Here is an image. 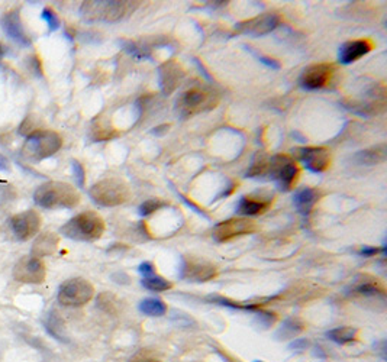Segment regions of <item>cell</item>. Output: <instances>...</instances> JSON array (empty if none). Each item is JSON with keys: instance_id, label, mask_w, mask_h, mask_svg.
<instances>
[{"instance_id": "74e56055", "label": "cell", "mask_w": 387, "mask_h": 362, "mask_svg": "<svg viewBox=\"0 0 387 362\" xmlns=\"http://www.w3.org/2000/svg\"><path fill=\"white\" fill-rule=\"evenodd\" d=\"M0 170H2V171H6V173H9V171H10V164H9V160H8L5 155H2V154H0Z\"/></svg>"}, {"instance_id": "9c48e42d", "label": "cell", "mask_w": 387, "mask_h": 362, "mask_svg": "<svg viewBox=\"0 0 387 362\" xmlns=\"http://www.w3.org/2000/svg\"><path fill=\"white\" fill-rule=\"evenodd\" d=\"M47 277V267L34 255L23 256L15 265L13 278L25 284H42Z\"/></svg>"}, {"instance_id": "7402d4cb", "label": "cell", "mask_w": 387, "mask_h": 362, "mask_svg": "<svg viewBox=\"0 0 387 362\" xmlns=\"http://www.w3.org/2000/svg\"><path fill=\"white\" fill-rule=\"evenodd\" d=\"M59 245V238L57 234L46 232L39 235L32 245V255L37 258H42V256L53 255Z\"/></svg>"}, {"instance_id": "5bb4252c", "label": "cell", "mask_w": 387, "mask_h": 362, "mask_svg": "<svg viewBox=\"0 0 387 362\" xmlns=\"http://www.w3.org/2000/svg\"><path fill=\"white\" fill-rule=\"evenodd\" d=\"M296 157L299 158L305 167L312 173H322L330 167L331 154L330 151L323 146H303L297 148Z\"/></svg>"}, {"instance_id": "ac0fdd59", "label": "cell", "mask_w": 387, "mask_h": 362, "mask_svg": "<svg viewBox=\"0 0 387 362\" xmlns=\"http://www.w3.org/2000/svg\"><path fill=\"white\" fill-rule=\"evenodd\" d=\"M373 48V44L368 39H357V41H348L339 48L338 59L341 64H352L357 59H360L366 54H368Z\"/></svg>"}, {"instance_id": "52a82bcc", "label": "cell", "mask_w": 387, "mask_h": 362, "mask_svg": "<svg viewBox=\"0 0 387 362\" xmlns=\"http://www.w3.org/2000/svg\"><path fill=\"white\" fill-rule=\"evenodd\" d=\"M95 296V287L84 278H71L64 281L58 289V303L70 307L87 305Z\"/></svg>"}, {"instance_id": "d6986e66", "label": "cell", "mask_w": 387, "mask_h": 362, "mask_svg": "<svg viewBox=\"0 0 387 362\" xmlns=\"http://www.w3.org/2000/svg\"><path fill=\"white\" fill-rule=\"evenodd\" d=\"M2 26L5 29V32L12 39H15L17 42L22 44V45H29V44H31V41H29V38H28V35L25 32V29H23L22 21H21V15H19L18 9L9 10L8 13L3 15Z\"/></svg>"}, {"instance_id": "44dd1931", "label": "cell", "mask_w": 387, "mask_h": 362, "mask_svg": "<svg viewBox=\"0 0 387 362\" xmlns=\"http://www.w3.org/2000/svg\"><path fill=\"white\" fill-rule=\"evenodd\" d=\"M319 200V193L315 189L303 187L294 193V206L297 212L303 216H308L312 209L315 207L317 202Z\"/></svg>"}, {"instance_id": "cb8c5ba5", "label": "cell", "mask_w": 387, "mask_h": 362, "mask_svg": "<svg viewBox=\"0 0 387 362\" xmlns=\"http://www.w3.org/2000/svg\"><path fill=\"white\" fill-rule=\"evenodd\" d=\"M303 330H305V323L299 318H289L283 322V325L277 330L276 338L280 341H289L296 338L297 335H301Z\"/></svg>"}, {"instance_id": "4316f807", "label": "cell", "mask_w": 387, "mask_h": 362, "mask_svg": "<svg viewBox=\"0 0 387 362\" xmlns=\"http://www.w3.org/2000/svg\"><path fill=\"white\" fill-rule=\"evenodd\" d=\"M142 285H144L147 290L154 292V293H162V292H167V290L173 289V283L171 281L162 278V277H160L157 274H153L150 277L142 278Z\"/></svg>"}, {"instance_id": "8992f818", "label": "cell", "mask_w": 387, "mask_h": 362, "mask_svg": "<svg viewBox=\"0 0 387 362\" xmlns=\"http://www.w3.org/2000/svg\"><path fill=\"white\" fill-rule=\"evenodd\" d=\"M218 96L214 90L207 87L195 86L178 97L177 100V111L182 115V117L195 116L200 112L211 111L216 106Z\"/></svg>"}, {"instance_id": "2e32d148", "label": "cell", "mask_w": 387, "mask_h": 362, "mask_svg": "<svg viewBox=\"0 0 387 362\" xmlns=\"http://www.w3.org/2000/svg\"><path fill=\"white\" fill-rule=\"evenodd\" d=\"M183 77H185V71L176 61H167L164 64H161L158 68L160 87L166 96L174 92V90L178 87V84L182 83Z\"/></svg>"}, {"instance_id": "d4e9b609", "label": "cell", "mask_w": 387, "mask_h": 362, "mask_svg": "<svg viewBox=\"0 0 387 362\" xmlns=\"http://www.w3.org/2000/svg\"><path fill=\"white\" fill-rule=\"evenodd\" d=\"M357 335H359V329L350 327V326H341V327H335L330 332H326V336L338 345H346V343L354 342L357 339Z\"/></svg>"}, {"instance_id": "5b68a950", "label": "cell", "mask_w": 387, "mask_h": 362, "mask_svg": "<svg viewBox=\"0 0 387 362\" xmlns=\"http://www.w3.org/2000/svg\"><path fill=\"white\" fill-rule=\"evenodd\" d=\"M62 145L63 140L57 132L34 131L22 148V155L31 161H41L58 153Z\"/></svg>"}, {"instance_id": "ba28073f", "label": "cell", "mask_w": 387, "mask_h": 362, "mask_svg": "<svg viewBox=\"0 0 387 362\" xmlns=\"http://www.w3.org/2000/svg\"><path fill=\"white\" fill-rule=\"evenodd\" d=\"M267 177H270L281 191H289L299 177V167L292 157L277 154L270 157Z\"/></svg>"}, {"instance_id": "3957f363", "label": "cell", "mask_w": 387, "mask_h": 362, "mask_svg": "<svg viewBox=\"0 0 387 362\" xmlns=\"http://www.w3.org/2000/svg\"><path fill=\"white\" fill-rule=\"evenodd\" d=\"M59 232L68 239L92 242V240L100 239L105 232V220L95 212H83L63 225Z\"/></svg>"}, {"instance_id": "6da1fadb", "label": "cell", "mask_w": 387, "mask_h": 362, "mask_svg": "<svg viewBox=\"0 0 387 362\" xmlns=\"http://www.w3.org/2000/svg\"><path fill=\"white\" fill-rule=\"evenodd\" d=\"M34 200L44 209H73L80 203V193L63 181H47L35 190Z\"/></svg>"}, {"instance_id": "ab89813d", "label": "cell", "mask_w": 387, "mask_h": 362, "mask_svg": "<svg viewBox=\"0 0 387 362\" xmlns=\"http://www.w3.org/2000/svg\"><path fill=\"white\" fill-rule=\"evenodd\" d=\"M256 362H263V361H256Z\"/></svg>"}, {"instance_id": "8d00e7d4", "label": "cell", "mask_w": 387, "mask_h": 362, "mask_svg": "<svg viewBox=\"0 0 387 362\" xmlns=\"http://www.w3.org/2000/svg\"><path fill=\"white\" fill-rule=\"evenodd\" d=\"M261 61L265 64V66H269V67H273V68H280V64L276 61V59L273 58H269V57H260Z\"/></svg>"}, {"instance_id": "7c38bea8", "label": "cell", "mask_w": 387, "mask_h": 362, "mask_svg": "<svg viewBox=\"0 0 387 362\" xmlns=\"http://www.w3.org/2000/svg\"><path fill=\"white\" fill-rule=\"evenodd\" d=\"M218 276V269L214 264L200 258L187 256L182 261V278L191 283H206Z\"/></svg>"}, {"instance_id": "1f68e13d", "label": "cell", "mask_w": 387, "mask_h": 362, "mask_svg": "<svg viewBox=\"0 0 387 362\" xmlns=\"http://www.w3.org/2000/svg\"><path fill=\"white\" fill-rule=\"evenodd\" d=\"M42 19L48 23L50 31H57V29L59 28V25H62V22H59L58 15L51 8H46V9L42 10Z\"/></svg>"}, {"instance_id": "7a4b0ae2", "label": "cell", "mask_w": 387, "mask_h": 362, "mask_svg": "<svg viewBox=\"0 0 387 362\" xmlns=\"http://www.w3.org/2000/svg\"><path fill=\"white\" fill-rule=\"evenodd\" d=\"M138 5L140 2H129V0H97V2H84L80 13L83 19L88 22H117L125 19Z\"/></svg>"}, {"instance_id": "d6a6232c", "label": "cell", "mask_w": 387, "mask_h": 362, "mask_svg": "<svg viewBox=\"0 0 387 362\" xmlns=\"http://www.w3.org/2000/svg\"><path fill=\"white\" fill-rule=\"evenodd\" d=\"M116 131L109 129V128H103L102 125H96V128L93 129V140L95 141H105V140H111L115 137Z\"/></svg>"}, {"instance_id": "9a60e30c", "label": "cell", "mask_w": 387, "mask_h": 362, "mask_svg": "<svg viewBox=\"0 0 387 362\" xmlns=\"http://www.w3.org/2000/svg\"><path fill=\"white\" fill-rule=\"evenodd\" d=\"M334 71V66L326 63L309 66L301 74V86L306 90H321L331 83Z\"/></svg>"}, {"instance_id": "ffe728a7", "label": "cell", "mask_w": 387, "mask_h": 362, "mask_svg": "<svg viewBox=\"0 0 387 362\" xmlns=\"http://www.w3.org/2000/svg\"><path fill=\"white\" fill-rule=\"evenodd\" d=\"M272 199H263V198H256V196H245L238 203L236 212L243 215V218H249V216H258L265 213L267 210L272 207Z\"/></svg>"}, {"instance_id": "8fae6325", "label": "cell", "mask_w": 387, "mask_h": 362, "mask_svg": "<svg viewBox=\"0 0 387 362\" xmlns=\"http://www.w3.org/2000/svg\"><path fill=\"white\" fill-rule=\"evenodd\" d=\"M281 18L277 13H264L260 17H256L252 19L243 21L240 23L235 25V31L244 34V35H251V37H261L270 34L272 31L280 25Z\"/></svg>"}, {"instance_id": "f546056e", "label": "cell", "mask_w": 387, "mask_h": 362, "mask_svg": "<svg viewBox=\"0 0 387 362\" xmlns=\"http://www.w3.org/2000/svg\"><path fill=\"white\" fill-rule=\"evenodd\" d=\"M128 362H161V359L155 351L145 348L133 354Z\"/></svg>"}, {"instance_id": "836d02e7", "label": "cell", "mask_w": 387, "mask_h": 362, "mask_svg": "<svg viewBox=\"0 0 387 362\" xmlns=\"http://www.w3.org/2000/svg\"><path fill=\"white\" fill-rule=\"evenodd\" d=\"M71 164H73V173H74V178H76L77 184H79L80 187H83V186H84V178H86V173H84L83 165H82L79 161H76V160H74Z\"/></svg>"}, {"instance_id": "4fadbf2b", "label": "cell", "mask_w": 387, "mask_h": 362, "mask_svg": "<svg viewBox=\"0 0 387 362\" xmlns=\"http://www.w3.org/2000/svg\"><path fill=\"white\" fill-rule=\"evenodd\" d=\"M9 226L19 240H28L34 238L41 229V216L35 210H26V212L15 215L9 220Z\"/></svg>"}, {"instance_id": "603a6c76", "label": "cell", "mask_w": 387, "mask_h": 362, "mask_svg": "<svg viewBox=\"0 0 387 362\" xmlns=\"http://www.w3.org/2000/svg\"><path fill=\"white\" fill-rule=\"evenodd\" d=\"M387 158V148L386 145H379L375 148H368L360 151L354 155V161L360 165H376L383 162Z\"/></svg>"}, {"instance_id": "e575fe53", "label": "cell", "mask_w": 387, "mask_h": 362, "mask_svg": "<svg viewBox=\"0 0 387 362\" xmlns=\"http://www.w3.org/2000/svg\"><path fill=\"white\" fill-rule=\"evenodd\" d=\"M140 273L144 276V278L145 277H150V276H153V274H155V267H154V264L153 263H142L141 265H140Z\"/></svg>"}, {"instance_id": "f35d334b", "label": "cell", "mask_w": 387, "mask_h": 362, "mask_svg": "<svg viewBox=\"0 0 387 362\" xmlns=\"http://www.w3.org/2000/svg\"><path fill=\"white\" fill-rule=\"evenodd\" d=\"M5 53H6V48H5V45L0 42V61H2V58H3V55H5Z\"/></svg>"}, {"instance_id": "4dcf8cb0", "label": "cell", "mask_w": 387, "mask_h": 362, "mask_svg": "<svg viewBox=\"0 0 387 362\" xmlns=\"http://www.w3.org/2000/svg\"><path fill=\"white\" fill-rule=\"evenodd\" d=\"M166 204H167V203H166V202H162V200L150 199V200L144 202V203L140 206V215H141V216H148V215H151V213L157 212V210H160L161 207H164Z\"/></svg>"}, {"instance_id": "484cf974", "label": "cell", "mask_w": 387, "mask_h": 362, "mask_svg": "<svg viewBox=\"0 0 387 362\" xmlns=\"http://www.w3.org/2000/svg\"><path fill=\"white\" fill-rule=\"evenodd\" d=\"M140 310L147 314V316H153V318H161L167 313V306L162 300L151 297V298H145L140 303Z\"/></svg>"}, {"instance_id": "e0dca14e", "label": "cell", "mask_w": 387, "mask_h": 362, "mask_svg": "<svg viewBox=\"0 0 387 362\" xmlns=\"http://www.w3.org/2000/svg\"><path fill=\"white\" fill-rule=\"evenodd\" d=\"M351 294H355L363 298H381L386 297V290L383 284L371 276H360L354 280L350 289Z\"/></svg>"}, {"instance_id": "d590c367", "label": "cell", "mask_w": 387, "mask_h": 362, "mask_svg": "<svg viewBox=\"0 0 387 362\" xmlns=\"http://www.w3.org/2000/svg\"><path fill=\"white\" fill-rule=\"evenodd\" d=\"M380 251H381L380 248H375V247H363V248L359 251V254H360V255H364V256H375V255H377Z\"/></svg>"}, {"instance_id": "83f0119b", "label": "cell", "mask_w": 387, "mask_h": 362, "mask_svg": "<svg viewBox=\"0 0 387 362\" xmlns=\"http://www.w3.org/2000/svg\"><path fill=\"white\" fill-rule=\"evenodd\" d=\"M269 162L270 157L260 153L256 155L254 161H252L251 167L247 171V177H264L267 175V170H269Z\"/></svg>"}, {"instance_id": "f1b7e54d", "label": "cell", "mask_w": 387, "mask_h": 362, "mask_svg": "<svg viewBox=\"0 0 387 362\" xmlns=\"http://www.w3.org/2000/svg\"><path fill=\"white\" fill-rule=\"evenodd\" d=\"M47 329L54 338L66 341V338L63 335V330H64L63 322H62V319H59V316L55 314L54 312H51L50 316L47 318Z\"/></svg>"}, {"instance_id": "277c9868", "label": "cell", "mask_w": 387, "mask_h": 362, "mask_svg": "<svg viewBox=\"0 0 387 362\" xmlns=\"http://www.w3.org/2000/svg\"><path fill=\"white\" fill-rule=\"evenodd\" d=\"M88 194L96 204L113 207L124 204L131 199V189L121 178H103L92 186Z\"/></svg>"}, {"instance_id": "30bf717a", "label": "cell", "mask_w": 387, "mask_h": 362, "mask_svg": "<svg viewBox=\"0 0 387 362\" xmlns=\"http://www.w3.org/2000/svg\"><path fill=\"white\" fill-rule=\"evenodd\" d=\"M257 231V223L248 218H231L228 220H223L218 223L214 231L212 236L218 242H227L234 238L254 234Z\"/></svg>"}]
</instances>
